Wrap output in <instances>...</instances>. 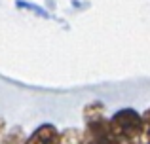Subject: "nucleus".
I'll return each instance as SVG.
<instances>
[{"label":"nucleus","instance_id":"nucleus-1","mask_svg":"<svg viewBox=\"0 0 150 144\" xmlns=\"http://www.w3.org/2000/svg\"><path fill=\"white\" fill-rule=\"evenodd\" d=\"M105 112L106 108L101 100H93L84 106V144H124L110 129Z\"/></svg>","mask_w":150,"mask_h":144},{"label":"nucleus","instance_id":"nucleus-2","mask_svg":"<svg viewBox=\"0 0 150 144\" xmlns=\"http://www.w3.org/2000/svg\"><path fill=\"white\" fill-rule=\"evenodd\" d=\"M110 129L114 131L118 138L124 144H129L133 140H139L143 133V118L133 108H120L108 118Z\"/></svg>","mask_w":150,"mask_h":144},{"label":"nucleus","instance_id":"nucleus-3","mask_svg":"<svg viewBox=\"0 0 150 144\" xmlns=\"http://www.w3.org/2000/svg\"><path fill=\"white\" fill-rule=\"evenodd\" d=\"M59 138L61 131L53 123H42L25 138L23 144H59Z\"/></svg>","mask_w":150,"mask_h":144},{"label":"nucleus","instance_id":"nucleus-4","mask_svg":"<svg viewBox=\"0 0 150 144\" xmlns=\"http://www.w3.org/2000/svg\"><path fill=\"white\" fill-rule=\"evenodd\" d=\"M59 144H84V133L76 127H69V129L61 131Z\"/></svg>","mask_w":150,"mask_h":144},{"label":"nucleus","instance_id":"nucleus-5","mask_svg":"<svg viewBox=\"0 0 150 144\" xmlns=\"http://www.w3.org/2000/svg\"><path fill=\"white\" fill-rule=\"evenodd\" d=\"M25 131L21 129V127H13L11 131H8L6 135L2 137V140L0 144H23L25 142Z\"/></svg>","mask_w":150,"mask_h":144},{"label":"nucleus","instance_id":"nucleus-6","mask_svg":"<svg viewBox=\"0 0 150 144\" xmlns=\"http://www.w3.org/2000/svg\"><path fill=\"white\" fill-rule=\"evenodd\" d=\"M143 118V133H141V142L143 144H150V108L141 114Z\"/></svg>","mask_w":150,"mask_h":144},{"label":"nucleus","instance_id":"nucleus-7","mask_svg":"<svg viewBox=\"0 0 150 144\" xmlns=\"http://www.w3.org/2000/svg\"><path fill=\"white\" fill-rule=\"evenodd\" d=\"M4 137V118H0V140Z\"/></svg>","mask_w":150,"mask_h":144},{"label":"nucleus","instance_id":"nucleus-8","mask_svg":"<svg viewBox=\"0 0 150 144\" xmlns=\"http://www.w3.org/2000/svg\"><path fill=\"white\" fill-rule=\"evenodd\" d=\"M129 144H143V142H141V138H139V140H133V142H129Z\"/></svg>","mask_w":150,"mask_h":144}]
</instances>
